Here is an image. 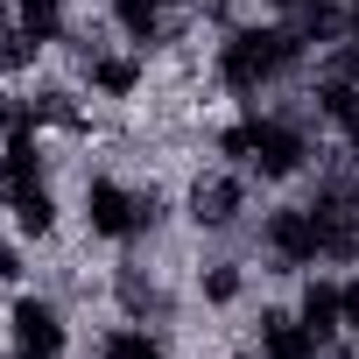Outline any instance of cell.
Returning a JSON list of instances; mask_svg holds the SVG:
<instances>
[{
    "instance_id": "6da1fadb",
    "label": "cell",
    "mask_w": 359,
    "mask_h": 359,
    "mask_svg": "<svg viewBox=\"0 0 359 359\" xmlns=\"http://www.w3.org/2000/svg\"><path fill=\"white\" fill-rule=\"evenodd\" d=\"M289 57H296V29H240V36L219 43V78H226L233 92H254V85H268Z\"/></svg>"
},
{
    "instance_id": "7a4b0ae2",
    "label": "cell",
    "mask_w": 359,
    "mask_h": 359,
    "mask_svg": "<svg viewBox=\"0 0 359 359\" xmlns=\"http://www.w3.org/2000/svg\"><path fill=\"white\" fill-rule=\"evenodd\" d=\"M85 226H92V240H134L141 226H155V198H134L113 176H92L85 184Z\"/></svg>"
},
{
    "instance_id": "3957f363",
    "label": "cell",
    "mask_w": 359,
    "mask_h": 359,
    "mask_svg": "<svg viewBox=\"0 0 359 359\" xmlns=\"http://www.w3.org/2000/svg\"><path fill=\"white\" fill-rule=\"evenodd\" d=\"M303 127H289V120H247V162L268 176V184H282V176H296L303 169Z\"/></svg>"
},
{
    "instance_id": "277c9868",
    "label": "cell",
    "mask_w": 359,
    "mask_h": 359,
    "mask_svg": "<svg viewBox=\"0 0 359 359\" xmlns=\"http://www.w3.org/2000/svg\"><path fill=\"white\" fill-rule=\"evenodd\" d=\"M8 324H15V359H64V317L43 296H22Z\"/></svg>"
},
{
    "instance_id": "5b68a950",
    "label": "cell",
    "mask_w": 359,
    "mask_h": 359,
    "mask_svg": "<svg viewBox=\"0 0 359 359\" xmlns=\"http://www.w3.org/2000/svg\"><path fill=\"white\" fill-rule=\"evenodd\" d=\"M268 247H275L282 261H296V268L317 261V254H324V240H317V212H296V205L275 212V219H268Z\"/></svg>"
},
{
    "instance_id": "8992f818",
    "label": "cell",
    "mask_w": 359,
    "mask_h": 359,
    "mask_svg": "<svg viewBox=\"0 0 359 359\" xmlns=\"http://www.w3.org/2000/svg\"><path fill=\"white\" fill-rule=\"evenodd\" d=\"M240 205H247V184H240V176H205V184L191 191V219H198V226H233Z\"/></svg>"
},
{
    "instance_id": "52a82bcc",
    "label": "cell",
    "mask_w": 359,
    "mask_h": 359,
    "mask_svg": "<svg viewBox=\"0 0 359 359\" xmlns=\"http://www.w3.org/2000/svg\"><path fill=\"white\" fill-rule=\"evenodd\" d=\"M261 359H317V331L303 317H261Z\"/></svg>"
},
{
    "instance_id": "ba28073f",
    "label": "cell",
    "mask_w": 359,
    "mask_h": 359,
    "mask_svg": "<svg viewBox=\"0 0 359 359\" xmlns=\"http://www.w3.org/2000/svg\"><path fill=\"white\" fill-rule=\"evenodd\" d=\"M296 317L317 331V345H324L331 331H345V303H338V282H310V289H303V303H296Z\"/></svg>"
},
{
    "instance_id": "9c48e42d",
    "label": "cell",
    "mask_w": 359,
    "mask_h": 359,
    "mask_svg": "<svg viewBox=\"0 0 359 359\" xmlns=\"http://www.w3.org/2000/svg\"><path fill=\"white\" fill-rule=\"evenodd\" d=\"M113 22L127 43H155L162 22H169V0H113Z\"/></svg>"
},
{
    "instance_id": "30bf717a",
    "label": "cell",
    "mask_w": 359,
    "mask_h": 359,
    "mask_svg": "<svg viewBox=\"0 0 359 359\" xmlns=\"http://www.w3.org/2000/svg\"><path fill=\"white\" fill-rule=\"evenodd\" d=\"M85 78H92V92H99V99H134L141 64H134V57H92V64H85Z\"/></svg>"
},
{
    "instance_id": "8fae6325",
    "label": "cell",
    "mask_w": 359,
    "mask_h": 359,
    "mask_svg": "<svg viewBox=\"0 0 359 359\" xmlns=\"http://www.w3.org/2000/svg\"><path fill=\"white\" fill-rule=\"evenodd\" d=\"M317 99H324V120H331V127L359 148V85H352V78H331Z\"/></svg>"
},
{
    "instance_id": "7c38bea8",
    "label": "cell",
    "mask_w": 359,
    "mask_h": 359,
    "mask_svg": "<svg viewBox=\"0 0 359 359\" xmlns=\"http://www.w3.org/2000/svg\"><path fill=\"white\" fill-rule=\"evenodd\" d=\"M8 205H15V226H22V233H29V240H43V233H50V226H57V198H50V191H43V184H29V191H15V198H8Z\"/></svg>"
},
{
    "instance_id": "4fadbf2b",
    "label": "cell",
    "mask_w": 359,
    "mask_h": 359,
    "mask_svg": "<svg viewBox=\"0 0 359 359\" xmlns=\"http://www.w3.org/2000/svg\"><path fill=\"white\" fill-rule=\"evenodd\" d=\"M15 29L36 36V43H57L64 36V0H15Z\"/></svg>"
},
{
    "instance_id": "5bb4252c",
    "label": "cell",
    "mask_w": 359,
    "mask_h": 359,
    "mask_svg": "<svg viewBox=\"0 0 359 359\" xmlns=\"http://www.w3.org/2000/svg\"><path fill=\"white\" fill-rule=\"evenodd\" d=\"M198 289H205V303H233V296H240V268H233V261H212Z\"/></svg>"
},
{
    "instance_id": "9a60e30c",
    "label": "cell",
    "mask_w": 359,
    "mask_h": 359,
    "mask_svg": "<svg viewBox=\"0 0 359 359\" xmlns=\"http://www.w3.org/2000/svg\"><path fill=\"white\" fill-rule=\"evenodd\" d=\"M106 359H162V345L148 331H113L106 338Z\"/></svg>"
},
{
    "instance_id": "2e32d148",
    "label": "cell",
    "mask_w": 359,
    "mask_h": 359,
    "mask_svg": "<svg viewBox=\"0 0 359 359\" xmlns=\"http://www.w3.org/2000/svg\"><path fill=\"white\" fill-rule=\"evenodd\" d=\"M338 303H345V331H359V275L338 282Z\"/></svg>"
},
{
    "instance_id": "e0dca14e",
    "label": "cell",
    "mask_w": 359,
    "mask_h": 359,
    "mask_svg": "<svg viewBox=\"0 0 359 359\" xmlns=\"http://www.w3.org/2000/svg\"><path fill=\"white\" fill-rule=\"evenodd\" d=\"M0 36H8V0H0Z\"/></svg>"
},
{
    "instance_id": "ac0fdd59",
    "label": "cell",
    "mask_w": 359,
    "mask_h": 359,
    "mask_svg": "<svg viewBox=\"0 0 359 359\" xmlns=\"http://www.w3.org/2000/svg\"><path fill=\"white\" fill-rule=\"evenodd\" d=\"M352 8H359V0H352Z\"/></svg>"
},
{
    "instance_id": "d6986e66",
    "label": "cell",
    "mask_w": 359,
    "mask_h": 359,
    "mask_svg": "<svg viewBox=\"0 0 359 359\" xmlns=\"http://www.w3.org/2000/svg\"><path fill=\"white\" fill-rule=\"evenodd\" d=\"M345 359H352V352H345Z\"/></svg>"
}]
</instances>
